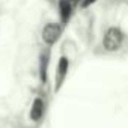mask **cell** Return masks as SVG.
<instances>
[{"label": "cell", "mask_w": 128, "mask_h": 128, "mask_svg": "<svg viewBox=\"0 0 128 128\" xmlns=\"http://www.w3.org/2000/svg\"><path fill=\"white\" fill-rule=\"evenodd\" d=\"M62 32H63L62 24H59V23H47L42 27V32H41L42 42L45 45H48V47L56 44L59 41V38L62 36Z\"/></svg>", "instance_id": "7a4b0ae2"}, {"label": "cell", "mask_w": 128, "mask_h": 128, "mask_svg": "<svg viewBox=\"0 0 128 128\" xmlns=\"http://www.w3.org/2000/svg\"><path fill=\"white\" fill-rule=\"evenodd\" d=\"M59 15H60V21L63 24H66L72 15V3L68 2V0H59Z\"/></svg>", "instance_id": "5b68a950"}, {"label": "cell", "mask_w": 128, "mask_h": 128, "mask_svg": "<svg viewBox=\"0 0 128 128\" xmlns=\"http://www.w3.org/2000/svg\"><path fill=\"white\" fill-rule=\"evenodd\" d=\"M44 112H45V104H44V101H42L41 98H35L33 102H32V107H30V113H29L30 119H32L33 122H39V120L42 119V116H44Z\"/></svg>", "instance_id": "277c9868"}, {"label": "cell", "mask_w": 128, "mask_h": 128, "mask_svg": "<svg viewBox=\"0 0 128 128\" xmlns=\"http://www.w3.org/2000/svg\"><path fill=\"white\" fill-rule=\"evenodd\" d=\"M124 38H125V35L119 27H108L102 38V47L107 51H116L120 48Z\"/></svg>", "instance_id": "6da1fadb"}, {"label": "cell", "mask_w": 128, "mask_h": 128, "mask_svg": "<svg viewBox=\"0 0 128 128\" xmlns=\"http://www.w3.org/2000/svg\"><path fill=\"white\" fill-rule=\"evenodd\" d=\"M68 71H70V59L62 56L59 59V63H57V72H56V89H59L65 80V77L68 76Z\"/></svg>", "instance_id": "3957f363"}, {"label": "cell", "mask_w": 128, "mask_h": 128, "mask_svg": "<svg viewBox=\"0 0 128 128\" xmlns=\"http://www.w3.org/2000/svg\"><path fill=\"white\" fill-rule=\"evenodd\" d=\"M94 2H95V0H84V2H82V6H83V8H88V6L92 5Z\"/></svg>", "instance_id": "52a82bcc"}, {"label": "cell", "mask_w": 128, "mask_h": 128, "mask_svg": "<svg viewBox=\"0 0 128 128\" xmlns=\"http://www.w3.org/2000/svg\"><path fill=\"white\" fill-rule=\"evenodd\" d=\"M68 2H71L72 5H77V3H80V2H82V0H68Z\"/></svg>", "instance_id": "ba28073f"}, {"label": "cell", "mask_w": 128, "mask_h": 128, "mask_svg": "<svg viewBox=\"0 0 128 128\" xmlns=\"http://www.w3.org/2000/svg\"><path fill=\"white\" fill-rule=\"evenodd\" d=\"M47 66H48V56L42 54L41 56V80L44 83L47 82Z\"/></svg>", "instance_id": "8992f818"}]
</instances>
